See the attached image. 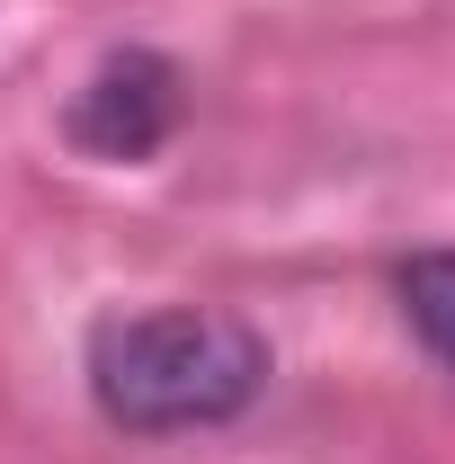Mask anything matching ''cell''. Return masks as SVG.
Masks as SVG:
<instances>
[{"label": "cell", "instance_id": "3957f363", "mask_svg": "<svg viewBox=\"0 0 455 464\" xmlns=\"http://www.w3.org/2000/svg\"><path fill=\"white\" fill-rule=\"evenodd\" d=\"M402 313H411V331L455 366V250H411V259H402Z\"/></svg>", "mask_w": 455, "mask_h": 464}, {"label": "cell", "instance_id": "7a4b0ae2", "mask_svg": "<svg viewBox=\"0 0 455 464\" xmlns=\"http://www.w3.org/2000/svg\"><path fill=\"white\" fill-rule=\"evenodd\" d=\"M179 116V81L161 54H116L90 72V90L72 99V143L99 161H143Z\"/></svg>", "mask_w": 455, "mask_h": 464}, {"label": "cell", "instance_id": "6da1fadb", "mask_svg": "<svg viewBox=\"0 0 455 464\" xmlns=\"http://www.w3.org/2000/svg\"><path fill=\"white\" fill-rule=\"evenodd\" d=\"M259 384H268V340L224 304H152V313H108L90 331V393L134 438L215 429L250 411Z\"/></svg>", "mask_w": 455, "mask_h": 464}]
</instances>
